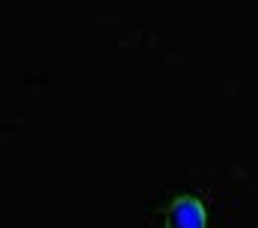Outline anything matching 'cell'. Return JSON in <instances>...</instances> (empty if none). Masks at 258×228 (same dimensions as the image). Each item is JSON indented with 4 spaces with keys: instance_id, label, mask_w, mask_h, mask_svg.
Masks as SVG:
<instances>
[{
    "instance_id": "6da1fadb",
    "label": "cell",
    "mask_w": 258,
    "mask_h": 228,
    "mask_svg": "<svg viewBox=\"0 0 258 228\" xmlns=\"http://www.w3.org/2000/svg\"><path fill=\"white\" fill-rule=\"evenodd\" d=\"M205 222H208L205 207L193 196H181L166 213V225L169 228H205Z\"/></svg>"
}]
</instances>
